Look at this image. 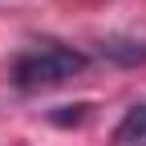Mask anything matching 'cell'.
Wrapping results in <instances>:
<instances>
[{"mask_svg": "<svg viewBox=\"0 0 146 146\" xmlns=\"http://www.w3.org/2000/svg\"><path fill=\"white\" fill-rule=\"evenodd\" d=\"M89 65V57L81 49H69V45H36L25 49L21 57L12 61V85L21 94H36V89H53Z\"/></svg>", "mask_w": 146, "mask_h": 146, "instance_id": "cell-1", "label": "cell"}, {"mask_svg": "<svg viewBox=\"0 0 146 146\" xmlns=\"http://www.w3.org/2000/svg\"><path fill=\"white\" fill-rule=\"evenodd\" d=\"M102 57L114 65H146V41H138V36H106Z\"/></svg>", "mask_w": 146, "mask_h": 146, "instance_id": "cell-2", "label": "cell"}, {"mask_svg": "<svg viewBox=\"0 0 146 146\" xmlns=\"http://www.w3.org/2000/svg\"><path fill=\"white\" fill-rule=\"evenodd\" d=\"M114 142H118V146H142V142H146V102H134V106L122 114L118 130H114Z\"/></svg>", "mask_w": 146, "mask_h": 146, "instance_id": "cell-3", "label": "cell"}, {"mask_svg": "<svg viewBox=\"0 0 146 146\" xmlns=\"http://www.w3.org/2000/svg\"><path fill=\"white\" fill-rule=\"evenodd\" d=\"M85 114H89L85 102H77V106H57V110L49 114V122H53V126H77V122H85Z\"/></svg>", "mask_w": 146, "mask_h": 146, "instance_id": "cell-4", "label": "cell"}]
</instances>
